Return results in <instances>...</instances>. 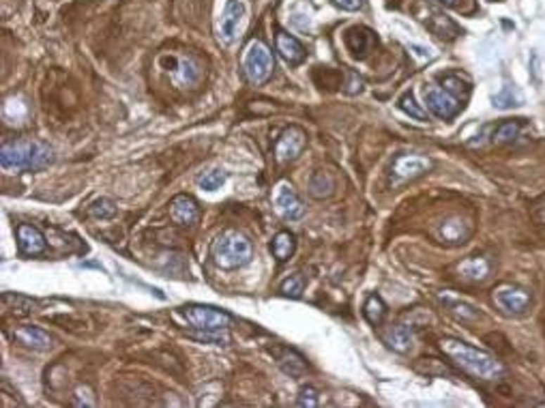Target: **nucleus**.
<instances>
[{
	"instance_id": "obj_1",
	"label": "nucleus",
	"mask_w": 545,
	"mask_h": 408,
	"mask_svg": "<svg viewBox=\"0 0 545 408\" xmlns=\"http://www.w3.org/2000/svg\"><path fill=\"white\" fill-rule=\"evenodd\" d=\"M440 350L459 367V370L466 372L473 378L498 381L502 374H505V365H502L496 357H492L489 352L479 350L462 340L444 338V340H440Z\"/></svg>"
},
{
	"instance_id": "obj_2",
	"label": "nucleus",
	"mask_w": 545,
	"mask_h": 408,
	"mask_svg": "<svg viewBox=\"0 0 545 408\" xmlns=\"http://www.w3.org/2000/svg\"><path fill=\"white\" fill-rule=\"evenodd\" d=\"M54 159L52 148L37 140L7 142L0 151V166L3 170H41L50 166Z\"/></svg>"
},
{
	"instance_id": "obj_3",
	"label": "nucleus",
	"mask_w": 545,
	"mask_h": 408,
	"mask_svg": "<svg viewBox=\"0 0 545 408\" xmlns=\"http://www.w3.org/2000/svg\"><path fill=\"white\" fill-rule=\"evenodd\" d=\"M251 241L241 234L238 230H226L222 232L213 245H211V258L219 269L232 271V269H241L251 260Z\"/></svg>"
},
{
	"instance_id": "obj_4",
	"label": "nucleus",
	"mask_w": 545,
	"mask_h": 408,
	"mask_svg": "<svg viewBox=\"0 0 545 408\" xmlns=\"http://www.w3.org/2000/svg\"><path fill=\"white\" fill-rule=\"evenodd\" d=\"M243 71L247 75V79L251 82V84H264V82L273 75V69H275V60H273V54L271 50L262 44L260 39H251L247 48L243 50Z\"/></svg>"
},
{
	"instance_id": "obj_5",
	"label": "nucleus",
	"mask_w": 545,
	"mask_h": 408,
	"mask_svg": "<svg viewBox=\"0 0 545 408\" xmlns=\"http://www.w3.org/2000/svg\"><path fill=\"white\" fill-rule=\"evenodd\" d=\"M181 316L193 326V329L202 331H215V329H228V324L232 322V316L224 310H217L213 305H202V303H191L181 307Z\"/></svg>"
},
{
	"instance_id": "obj_6",
	"label": "nucleus",
	"mask_w": 545,
	"mask_h": 408,
	"mask_svg": "<svg viewBox=\"0 0 545 408\" xmlns=\"http://www.w3.org/2000/svg\"><path fill=\"white\" fill-rule=\"evenodd\" d=\"M492 299L496 307L507 316H522L530 310V303H532L530 293L513 283H502L498 288H494Z\"/></svg>"
},
{
	"instance_id": "obj_7",
	"label": "nucleus",
	"mask_w": 545,
	"mask_h": 408,
	"mask_svg": "<svg viewBox=\"0 0 545 408\" xmlns=\"http://www.w3.org/2000/svg\"><path fill=\"white\" fill-rule=\"evenodd\" d=\"M245 5L243 0H226L224 7H222V15L217 20V32H219V39L224 41L226 46H230L232 41L236 39L238 30H241V24L245 20Z\"/></svg>"
},
{
	"instance_id": "obj_8",
	"label": "nucleus",
	"mask_w": 545,
	"mask_h": 408,
	"mask_svg": "<svg viewBox=\"0 0 545 408\" xmlns=\"http://www.w3.org/2000/svg\"><path fill=\"white\" fill-rule=\"evenodd\" d=\"M307 146V134L292 125L288 129H283V134L279 136V140L275 142V159L279 163H288V161H295Z\"/></svg>"
},
{
	"instance_id": "obj_9",
	"label": "nucleus",
	"mask_w": 545,
	"mask_h": 408,
	"mask_svg": "<svg viewBox=\"0 0 545 408\" xmlns=\"http://www.w3.org/2000/svg\"><path fill=\"white\" fill-rule=\"evenodd\" d=\"M273 204L283 219H301L305 215V204L290 183H279L273 191Z\"/></svg>"
},
{
	"instance_id": "obj_10",
	"label": "nucleus",
	"mask_w": 545,
	"mask_h": 408,
	"mask_svg": "<svg viewBox=\"0 0 545 408\" xmlns=\"http://www.w3.org/2000/svg\"><path fill=\"white\" fill-rule=\"evenodd\" d=\"M425 103H428L430 112L436 114L442 120L453 118L459 110H462V103L457 101V97L453 93H449L447 89H440V87H428L425 89Z\"/></svg>"
},
{
	"instance_id": "obj_11",
	"label": "nucleus",
	"mask_w": 545,
	"mask_h": 408,
	"mask_svg": "<svg viewBox=\"0 0 545 408\" xmlns=\"http://www.w3.org/2000/svg\"><path fill=\"white\" fill-rule=\"evenodd\" d=\"M434 168V161L423 155H402L393 163V174L399 181H414L418 177L428 174Z\"/></svg>"
},
{
	"instance_id": "obj_12",
	"label": "nucleus",
	"mask_w": 545,
	"mask_h": 408,
	"mask_svg": "<svg viewBox=\"0 0 545 408\" xmlns=\"http://www.w3.org/2000/svg\"><path fill=\"white\" fill-rule=\"evenodd\" d=\"M18 248L26 256H41L48 250V241L39 228L30 224H20L18 226Z\"/></svg>"
},
{
	"instance_id": "obj_13",
	"label": "nucleus",
	"mask_w": 545,
	"mask_h": 408,
	"mask_svg": "<svg viewBox=\"0 0 545 408\" xmlns=\"http://www.w3.org/2000/svg\"><path fill=\"white\" fill-rule=\"evenodd\" d=\"M170 217L179 224V226H193L200 219V207L198 202L187 196V193H179L172 198L170 202Z\"/></svg>"
},
{
	"instance_id": "obj_14",
	"label": "nucleus",
	"mask_w": 545,
	"mask_h": 408,
	"mask_svg": "<svg viewBox=\"0 0 545 408\" xmlns=\"http://www.w3.org/2000/svg\"><path fill=\"white\" fill-rule=\"evenodd\" d=\"M376 46V34L363 26H354L346 32V48L354 58H365Z\"/></svg>"
},
{
	"instance_id": "obj_15",
	"label": "nucleus",
	"mask_w": 545,
	"mask_h": 408,
	"mask_svg": "<svg viewBox=\"0 0 545 408\" xmlns=\"http://www.w3.org/2000/svg\"><path fill=\"white\" fill-rule=\"evenodd\" d=\"M473 232V226L462 219V217H449L440 224V230H438V236L442 243H449V245H457V243H464Z\"/></svg>"
},
{
	"instance_id": "obj_16",
	"label": "nucleus",
	"mask_w": 545,
	"mask_h": 408,
	"mask_svg": "<svg viewBox=\"0 0 545 408\" xmlns=\"http://www.w3.org/2000/svg\"><path fill=\"white\" fill-rule=\"evenodd\" d=\"M383 340H385V344H387L391 350H395V352H399V355L410 352V348H412V344H414L412 331L408 329V326H404V324H391L389 329L383 331Z\"/></svg>"
},
{
	"instance_id": "obj_17",
	"label": "nucleus",
	"mask_w": 545,
	"mask_h": 408,
	"mask_svg": "<svg viewBox=\"0 0 545 408\" xmlns=\"http://www.w3.org/2000/svg\"><path fill=\"white\" fill-rule=\"evenodd\" d=\"M13 338L20 344L34 348V350H48V348H52V342H54L52 336L46 333L44 329H39V326H20Z\"/></svg>"
},
{
	"instance_id": "obj_18",
	"label": "nucleus",
	"mask_w": 545,
	"mask_h": 408,
	"mask_svg": "<svg viewBox=\"0 0 545 408\" xmlns=\"http://www.w3.org/2000/svg\"><path fill=\"white\" fill-rule=\"evenodd\" d=\"M277 52L290 65H297L305 58V48L301 46V41L297 37L283 32V30L277 32Z\"/></svg>"
},
{
	"instance_id": "obj_19",
	"label": "nucleus",
	"mask_w": 545,
	"mask_h": 408,
	"mask_svg": "<svg viewBox=\"0 0 545 408\" xmlns=\"http://www.w3.org/2000/svg\"><path fill=\"white\" fill-rule=\"evenodd\" d=\"M297 250V238L292 232L288 230H281L273 236V243H271V252L273 256L279 260V262H286L292 254H295Z\"/></svg>"
},
{
	"instance_id": "obj_20",
	"label": "nucleus",
	"mask_w": 545,
	"mask_h": 408,
	"mask_svg": "<svg viewBox=\"0 0 545 408\" xmlns=\"http://www.w3.org/2000/svg\"><path fill=\"white\" fill-rule=\"evenodd\" d=\"M333 189H335V181H333V177H331L328 172H324V170L314 172V177L309 179V193H312L314 198H318V200L328 198V196L333 193Z\"/></svg>"
},
{
	"instance_id": "obj_21",
	"label": "nucleus",
	"mask_w": 545,
	"mask_h": 408,
	"mask_svg": "<svg viewBox=\"0 0 545 408\" xmlns=\"http://www.w3.org/2000/svg\"><path fill=\"white\" fill-rule=\"evenodd\" d=\"M279 365H281V370L290 376H301L307 370L305 359L295 350H283L279 355Z\"/></svg>"
},
{
	"instance_id": "obj_22",
	"label": "nucleus",
	"mask_w": 545,
	"mask_h": 408,
	"mask_svg": "<svg viewBox=\"0 0 545 408\" xmlns=\"http://www.w3.org/2000/svg\"><path fill=\"white\" fill-rule=\"evenodd\" d=\"M459 273H462L466 279L481 281L489 273V262L485 258H468V260H464L462 264H459Z\"/></svg>"
},
{
	"instance_id": "obj_23",
	"label": "nucleus",
	"mask_w": 545,
	"mask_h": 408,
	"mask_svg": "<svg viewBox=\"0 0 545 408\" xmlns=\"http://www.w3.org/2000/svg\"><path fill=\"white\" fill-rule=\"evenodd\" d=\"M444 305H447V310H449L451 316H455L457 320H462V322H475V320L481 318V312H479L477 307H473L470 303L444 299Z\"/></svg>"
},
{
	"instance_id": "obj_24",
	"label": "nucleus",
	"mask_w": 545,
	"mask_h": 408,
	"mask_svg": "<svg viewBox=\"0 0 545 408\" xmlns=\"http://www.w3.org/2000/svg\"><path fill=\"white\" fill-rule=\"evenodd\" d=\"M522 125L524 122L522 120H505V122H500V125L496 127V132H494V144H507V142H513L518 136H520V132H522Z\"/></svg>"
},
{
	"instance_id": "obj_25",
	"label": "nucleus",
	"mask_w": 545,
	"mask_h": 408,
	"mask_svg": "<svg viewBox=\"0 0 545 408\" xmlns=\"http://www.w3.org/2000/svg\"><path fill=\"white\" fill-rule=\"evenodd\" d=\"M363 314H365L369 324H380L385 320L387 305H385V301L378 295H371V297H367V301L363 305Z\"/></svg>"
},
{
	"instance_id": "obj_26",
	"label": "nucleus",
	"mask_w": 545,
	"mask_h": 408,
	"mask_svg": "<svg viewBox=\"0 0 545 408\" xmlns=\"http://www.w3.org/2000/svg\"><path fill=\"white\" fill-rule=\"evenodd\" d=\"M3 305H5V310L15 312V314H30L32 307H34V301L28 299V297H22V295L5 293L3 295Z\"/></svg>"
},
{
	"instance_id": "obj_27",
	"label": "nucleus",
	"mask_w": 545,
	"mask_h": 408,
	"mask_svg": "<svg viewBox=\"0 0 545 408\" xmlns=\"http://www.w3.org/2000/svg\"><path fill=\"white\" fill-rule=\"evenodd\" d=\"M303 291H305V277L303 275H290L288 279H283L281 281V286H279V293L283 295V297H292V299H299L301 295H303Z\"/></svg>"
},
{
	"instance_id": "obj_28",
	"label": "nucleus",
	"mask_w": 545,
	"mask_h": 408,
	"mask_svg": "<svg viewBox=\"0 0 545 408\" xmlns=\"http://www.w3.org/2000/svg\"><path fill=\"white\" fill-rule=\"evenodd\" d=\"M399 110H402L404 114H408L410 118H414V120H421V122L428 120V112L414 101V97H412L410 93H406V95L399 99Z\"/></svg>"
},
{
	"instance_id": "obj_29",
	"label": "nucleus",
	"mask_w": 545,
	"mask_h": 408,
	"mask_svg": "<svg viewBox=\"0 0 545 408\" xmlns=\"http://www.w3.org/2000/svg\"><path fill=\"white\" fill-rule=\"evenodd\" d=\"M226 179L228 177H226L224 170H211V172H206L204 177L198 179V187L204 189V191H217L226 183Z\"/></svg>"
},
{
	"instance_id": "obj_30",
	"label": "nucleus",
	"mask_w": 545,
	"mask_h": 408,
	"mask_svg": "<svg viewBox=\"0 0 545 408\" xmlns=\"http://www.w3.org/2000/svg\"><path fill=\"white\" fill-rule=\"evenodd\" d=\"M191 338L200 340V342H206V344H215V346H226L230 342L226 329H215V331H202V329H195L193 333H189Z\"/></svg>"
},
{
	"instance_id": "obj_31",
	"label": "nucleus",
	"mask_w": 545,
	"mask_h": 408,
	"mask_svg": "<svg viewBox=\"0 0 545 408\" xmlns=\"http://www.w3.org/2000/svg\"><path fill=\"white\" fill-rule=\"evenodd\" d=\"M89 213H91L93 217H97V219H110V217H114V215H116V207H114V202H112V200H108V198H99V200H95V202L91 204Z\"/></svg>"
},
{
	"instance_id": "obj_32",
	"label": "nucleus",
	"mask_w": 545,
	"mask_h": 408,
	"mask_svg": "<svg viewBox=\"0 0 545 408\" xmlns=\"http://www.w3.org/2000/svg\"><path fill=\"white\" fill-rule=\"evenodd\" d=\"M297 404L299 406H307V408H316L318 404H320V400H318V391L314 389V387H303L301 389V393H299V400H297Z\"/></svg>"
},
{
	"instance_id": "obj_33",
	"label": "nucleus",
	"mask_w": 545,
	"mask_h": 408,
	"mask_svg": "<svg viewBox=\"0 0 545 408\" xmlns=\"http://www.w3.org/2000/svg\"><path fill=\"white\" fill-rule=\"evenodd\" d=\"M520 97H515L513 89H502V93H498L494 97V106L498 108H511V106H518Z\"/></svg>"
},
{
	"instance_id": "obj_34",
	"label": "nucleus",
	"mask_w": 545,
	"mask_h": 408,
	"mask_svg": "<svg viewBox=\"0 0 545 408\" xmlns=\"http://www.w3.org/2000/svg\"><path fill=\"white\" fill-rule=\"evenodd\" d=\"M333 3L344 11H359L363 7V0H333Z\"/></svg>"
},
{
	"instance_id": "obj_35",
	"label": "nucleus",
	"mask_w": 545,
	"mask_h": 408,
	"mask_svg": "<svg viewBox=\"0 0 545 408\" xmlns=\"http://www.w3.org/2000/svg\"><path fill=\"white\" fill-rule=\"evenodd\" d=\"M532 217L539 222V224H543L545 226V198L543 200H539L534 207H532Z\"/></svg>"
},
{
	"instance_id": "obj_36",
	"label": "nucleus",
	"mask_w": 545,
	"mask_h": 408,
	"mask_svg": "<svg viewBox=\"0 0 545 408\" xmlns=\"http://www.w3.org/2000/svg\"><path fill=\"white\" fill-rule=\"evenodd\" d=\"M434 3H440V5H444V7H455L457 0H434Z\"/></svg>"
}]
</instances>
